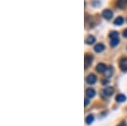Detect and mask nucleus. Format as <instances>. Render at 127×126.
Instances as JSON below:
<instances>
[{
	"mask_svg": "<svg viewBox=\"0 0 127 126\" xmlns=\"http://www.w3.org/2000/svg\"><path fill=\"white\" fill-rule=\"evenodd\" d=\"M93 59V57L92 55H87L85 57V69L86 70L88 69V67L92 64Z\"/></svg>",
	"mask_w": 127,
	"mask_h": 126,
	"instance_id": "7ed1b4c3",
	"label": "nucleus"
},
{
	"mask_svg": "<svg viewBox=\"0 0 127 126\" xmlns=\"http://www.w3.org/2000/svg\"><path fill=\"white\" fill-rule=\"evenodd\" d=\"M119 43H120V40L118 38H116V39H112L111 42H110V45H111L112 48H115L116 46L119 45Z\"/></svg>",
	"mask_w": 127,
	"mask_h": 126,
	"instance_id": "4468645a",
	"label": "nucleus"
},
{
	"mask_svg": "<svg viewBox=\"0 0 127 126\" xmlns=\"http://www.w3.org/2000/svg\"><path fill=\"white\" fill-rule=\"evenodd\" d=\"M93 121H94V117L93 116V115H89V116L86 119V122H87V125H91Z\"/></svg>",
	"mask_w": 127,
	"mask_h": 126,
	"instance_id": "2eb2a0df",
	"label": "nucleus"
},
{
	"mask_svg": "<svg viewBox=\"0 0 127 126\" xmlns=\"http://www.w3.org/2000/svg\"><path fill=\"white\" fill-rule=\"evenodd\" d=\"M116 4L120 9H125L127 6V0H118Z\"/></svg>",
	"mask_w": 127,
	"mask_h": 126,
	"instance_id": "0eeeda50",
	"label": "nucleus"
},
{
	"mask_svg": "<svg viewBox=\"0 0 127 126\" xmlns=\"http://www.w3.org/2000/svg\"><path fill=\"white\" fill-rule=\"evenodd\" d=\"M96 81H97V77H96V76H94V75L91 74L89 75L87 77V82L88 83V84L90 85H93L96 83Z\"/></svg>",
	"mask_w": 127,
	"mask_h": 126,
	"instance_id": "20e7f679",
	"label": "nucleus"
},
{
	"mask_svg": "<svg viewBox=\"0 0 127 126\" xmlns=\"http://www.w3.org/2000/svg\"><path fill=\"white\" fill-rule=\"evenodd\" d=\"M89 103V100H88L87 98L85 99V106H87V104Z\"/></svg>",
	"mask_w": 127,
	"mask_h": 126,
	"instance_id": "a211bd4d",
	"label": "nucleus"
},
{
	"mask_svg": "<svg viewBox=\"0 0 127 126\" xmlns=\"http://www.w3.org/2000/svg\"><path fill=\"white\" fill-rule=\"evenodd\" d=\"M104 48H105V47H104L103 44H102V43H98L94 47V50H95V52H102L104 50Z\"/></svg>",
	"mask_w": 127,
	"mask_h": 126,
	"instance_id": "6e6552de",
	"label": "nucleus"
},
{
	"mask_svg": "<svg viewBox=\"0 0 127 126\" xmlns=\"http://www.w3.org/2000/svg\"><path fill=\"white\" fill-rule=\"evenodd\" d=\"M96 95V91L93 88H89L87 90V96L89 97V98H93V97H95Z\"/></svg>",
	"mask_w": 127,
	"mask_h": 126,
	"instance_id": "1a4fd4ad",
	"label": "nucleus"
},
{
	"mask_svg": "<svg viewBox=\"0 0 127 126\" xmlns=\"http://www.w3.org/2000/svg\"><path fill=\"white\" fill-rule=\"evenodd\" d=\"M109 36L111 39H116V38H118V36H119V33L117 31H113L110 33Z\"/></svg>",
	"mask_w": 127,
	"mask_h": 126,
	"instance_id": "dca6fc26",
	"label": "nucleus"
},
{
	"mask_svg": "<svg viewBox=\"0 0 127 126\" xmlns=\"http://www.w3.org/2000/svg\"><path fill=\"white\" fill-rule=\"evenodd\" d=\"M123 35H124L125 37H127V29H126L124 30V32H123Z\"/></svg>",
	"mask_w": 127,
	"mask_h": 126,
	"instance_id": "f3484780",
	"label": "nucleus"
},
{
	"mask_svg": "<svg viewBox=\"0 0 127 126\" xmlns=\"http://www.w3.org/2000/svg\"><path fill=\"white\" fill-rule=\"evenodd\" d=\"M124 23V19H123L122 17H117L115 19V20H114V24L115 25H121L122 24Z\"/></svg>",
	"mask_w": 127,
	"mask_h": 126,
	"instance_id": "f8f14e48",
	"label": "nucleus"
},
{
	"mask_svg": "<svg viewBox=\"0 0 127 126\" xmlns=\"http://www.w3.org/2000/svg\"><path fill=\"white\" fill-rule=\"evenodd\" d=\"M115 100L118 101V102H123L126 100V97L123 94H119L117 97H116Z\"/></svg>",
	"mask_w": 127,
	"mask_h": 126,
	"instance_id": "9b49d317",
	"label": "nucleus"
},
{
	"mask_svg": "<svg viewBox=\"0 0 127 126\" xmlns=\"http://www.w3.org/2000/svg\"><path fill=\"white\" fill-rule=\"evenodd\" d=\"M113 15H114V14H113V12L110 9H104L103 11V13H102L103 17L106 20H111L113 17Z\"/></svg>",
	"mask_w": 127,
	"mask_h": 126,
	"instance_id": "f257e3e1",
	"label": "nucleus"
},
{
	"mask_svg": "<svg viewBox=\"0 0 127 126\" xmlns=\"http://www.w3.org/2000/svg\"><path fill=\"white\" fill-rule=\"evenodd\" d=\"M118 126H127V125L126 123H125V122H122L121 124H120V125H119Z\"/></svg>",
	"mask_w": 127,
	"mask_h": 126,
	"instance_id": "6ab92c4d",
	"label": "nucleus"
},
{
	"mask_svg": "<svg viewBox=\"0 0 127 126\" xmlns=\"http://www.w3.org/2000/svg\"><path fill=\"white\" fill-rule=\"evenodd\" d=\"M114 90L113 87H106L103 91V93L106 97H111L112 95L114 94Z\"/></svg>",
	"mask_w": 127,
	"mask_h": 126,
	"instance_id": "39448f33",
	"label": "nucleus"
},
{
	"mask_svg": "<svg viewBox=\"0 0 127 126\" xmlns=\"http://www.w3.org/2000/svg\"><path fill=\"white\" fill-rule=\"evenodd\" d=\"M120 68L124 72H127V58H124L120 62Z\"/></svg>",
	"mask_w": 127,
	"mask_h": 126,
	"instance_id": "f03ea898",
	"label": "nucleus"
},
{
	"mask_svg": "<svg viewBox=\"0 0 127 126\" xmlns=\"http://www.w3.org/2000/svg\"><path fill=\"white\" fill-rule=\"evenodd\" d=\"M95 42H96V38L93 36H88L87 38L86 39V43L88 44V45H93Z\"/></svg>",
	"mask_w": 127,
	"mask_h": 126,
	"instance_id": "9d476101",
	"label": "nucleus"
},
{
	"mask_svg": "<svg viewBox=\"0 0 127 126\" xmlns=\"http://www.w3.org/2000/svg\"><path fill=\"white\" fill-rule=\"evenodd\" d=\"M96 70L98 73H105V71L107 70V68H106V65L104 64H98L96 67Z\"/></svg>",
	"mask_w": 127,
	"mask_h": 126,
	"instance_id": "423d86ee",
	"label": "nucleus"
},
{
	"mask_svg": "<svg viewBox=\"0 0 127 126\" xmlns=\"http://www.w3.org/2000/svg\"><path fill=\"white\" fill-rule=\"evenodd\" d=\"M113 73H114V70H113L112 67L107 69V70L105 71V76L106 77H111L113 76Z\"/></svg>",
	"mask_w": 127,
	"mask_h": 126,
	"instance_id": "ddd939ff",
	"label": "nucleus"
}]
</instances>
